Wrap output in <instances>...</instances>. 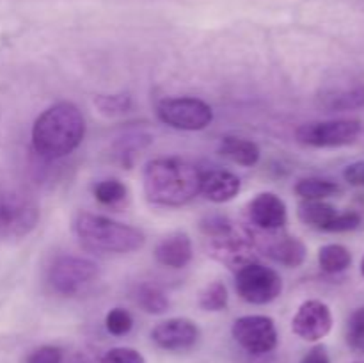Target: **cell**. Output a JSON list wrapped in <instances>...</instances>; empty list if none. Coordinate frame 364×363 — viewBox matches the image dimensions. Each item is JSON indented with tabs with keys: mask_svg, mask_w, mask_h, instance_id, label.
<instances>
[{
	"mask_svg": "<svg viewBox=\"0 0 364 363\" xmlns=\"http://www.w3.org/2000/svg\"><path fill=\"white\" fill-rule=\"evenodd\" d=\"M203 173L180 157H162L146 164L142 173L144 194L160 206H183L201 192Z\"/></svg>",
	"mask_w": 364,
	"mask_h": 363,
	"instance_id": "cell-1",
	"label": "cell"
},
{
	"mask_svg": "<svg viewBox=\"0 0 364 363\" xmlns=\"http://www.w3.org/2000/svg\"><path fill=\"white\" fill-rule=\"evenodd\" d=\"M85 135L82 110L71 102H59L43 110L32 127V146L43 159L55 160L70 155Z\"/></svg>",
	"mask_w": 364,
	"mask_h": 363,
	"instance_id": "cell-2",
	"label": "cell"
},
{
	"mask_svg": "<svg viewBox=\"0 0 364 363\" xmlns=\"http://www.w3.org/2000/svg\"><path fill=\"white\" fill-rule=\"evenodd\" d=\"M73 228L82 244L103 253L137 251L146 242L142 230L100 214L80 212L75 217Z\"/></svg>",
	"mask_w": 364,
	"mask_h": 363,
	"instance_id": "cell-3",
	"label": "cell"
},
{
	"mask_svg": "<svg viewBox=\"0 0 364 363\" xmlns=\"http://www.w3.org/2000/svg\"><path fill=\"white\" fill-rule=\"evenodd\" d=\"M201 231L205 235L208 255L230 269L238 270L247 263L256 262L255 248L249 241V235L237 230L228 217L219 214L206 216L201 221Z\"/></svg>",
	"mask_w": 364,
	"mask_h": 363,
	"instance_id": "cell-4",
	"label": "cell"
},
{
	"mask_svg": "<svg viewBox=\"0 0 364 363\" xmlns=\"http://www.w3.org/2000/svg\"><path fill=\"white\" fill-rule=\"evenodd\" d=\"M156 116L162 123L176 130H205L213 121V110L205 100L194 96H174L164 98L156 105Z\"/></svg>",
	"mask_w": 364,
	"mask_h": 363,
	"instance_id": "cell-5",
	"label": "cell"
},
{
	"mask_svg": "<svg viewBox=\"0 0 364 363\" xmlns=\"http://www.w3.org/2000/svg\"><path fill=\"white\" fill-rule=\"evenodd\" d=\"M235 287L244 301L251 305H269L283 292V278L272 267L251 262L237 270Z\"/></svg>",
	"mask_w": 364,
	"mask_h": 363,
	"instance_id": "cell-6",
	"label": "cell"
},
{
	"mask_svg": "<svg viewBox=\"0 0 364 363\" xmlns=\"http://www.w3.org/2000/svg\"><path fill=\"white\" fill-rule=\"evenodd\" d=\"M361 121L352 117L309 121L295 130V139L301 144L311 148H338V146L352 144L361 135Z\"/></svg>",
	"mask_w": 364,
	"mask_h": 363,
	"instance_id": "cell-7",
	"label": "cell"
},
{
	"mask_svg": "<svg viewBox=\"0 0 364 363\" xmlns=\"http://www.w3.org/2000/svg\"><path fill=\"white\" fill-rule=\"evenodd\" d=\"M100 270L92 260L82 256H60L50 267V285L63 295H77L98 278Z\"/></svg>",
	"mask_w": 364,
	"mask_h": 363,
	"instance_id": "cell-8",
	"label": "cell"
},
{
	"mask_svg": "<svg viewBox=\"0 0 364 363\" xmlns=\"http://www.w3.org/2000/svg\"><path fill=\"white\" fill-rule=\"evenodd\" d=\"M233 338L251 354H267L277 345V327L267 315H245L233 322Z\"/></svg>",
	"mask_w": 364,
	"mask_h": 363,
	"instance_id": "cell-9",
	"label": "cell"
},
{
	"mask_svg": "<svg viewBox=\"0 0 364 363\" xmlns=\"http://www.w3.org/2000/svg\"><path fill=\"white\" fill-rule=\"evenodd\" d=\"M38 221L39 209L34 201L0 192V238L25 237L34 230Z\"/></svg>",
	"mask_w": 364,
	"mask_h": 363,
	"instance_id": "cell-10",
	"label": "cell"
},
{
	"mask_svg": "<svg viewBox=\"0 0 364 363\" xmlns=\"http://www.w3.org/2000/svg\"><path fill=\"white\" fill-rule=\"evenodd\" d=\"M291 330L306 342H318L333 330V313L326 302L309 299L299 306L291 319Z\"/></svg>",
	"mask_w": 364,
	"mask_h": 363,
	"instance_id": "cell-11",
	"label": "cell"
},
{
	"mask_svg": "<svg viewBox=\"0 0 364 363\" xmlns=\"http://www.w3.org/2000/svg\"><path fill=\"white\" fill-rule=\"evenodd\" d=\"M258 244L269 258L290 269L301 267L308 256V248L301 238L281 233V230L263 231V238L258 241Z\"/></svg>",
	"mask_w": 364,
	"mask_h": 363,
	"instance_id": "cell-12",
	"label": "cell"
},
{
	"mask_svg": "<svg viewBox=\"0 0 364 363\" xmlns=\"http://www.w3.org/2000/svg\"><path fill=\"white\" fill-rule=\"evenodd\" d=\"M199 338V327L187 317H174L156 324L151 331V340L166 351H183L192 347Z\"/></svg>",
	"mask_w": 364,
	"mask_h": 363,
	"instance_id": "cell-13",
	"label": "cell"
},
{
	"mask_svg": "<svg viewBox=\"0 0 364 363\" xmlns=\"http://www.w3.org/2000/svg\"><path fill=\"white\" fill-rule=\"evenodd\" d=\"M247 217L262 231L283 230L288 221L287 203L274 192H259L249 201Z\"/></svg>",
	"mask_w": 364,
	"mask_h": 363,
	"instance_id": "cell-14",
	"label": "cell"
},
{
	"mask_svg": "<svg viewBox=\"0 0 364 363\" xmlns=\"http://www.w3.org/2000/svg\"><path fill=\"white\" fill-rule=\"evenodd\" d=\"M192 256H194V248L191 237L185 231L167 235L155 248L156 262L169 269H183L191 263Z\"/></svg>",
	"mask_w": 364,
	"mask_h": 363,
	"instance_id": "cell-15",
	"label": "cell"
},
{
	"mask_svg": "<svg viewBox=\"0 0 364 363\" xmlns=\"http://www.w3.org/2000/svg\"><path fill=\"white\" fill-rule=\"evenodd\" d=\"M240 187V178L231 171L213 169L201 177V194L213 203L231 201L238 196Z\"/></svg>",
	"mask_w": 364,
	"mask_h": 363,
	"instance_id": "cell-16",
	"label": "cell"
},
{
	"mask_svg": "<svg viewBox=\"0 0 364 363\" xmlns=\"http://www.w3.org/2000/svg\"><path fill=\"white\" fill-rule=\"evenodd\" d=\"M219 155L228 159L230 162L238 164V166L252 167L258 164L262 152H259L258 144L251 139L226 135L219 142Z\"/></svg>",
	"mask_w": 364,
	"mask_h": 363,
	"instance_id": "cell-17",
	"label": "cell"
},
{
	"mask_svg": "<svg viewBox=\"0 0 364 363\" xmlns=\"http://www.w3.org/2000/svg\"><path fill=\"white\" fill-rule=\"evenodd\" d=\"M299 219L308 226L316 228V230L327 231V226L333 223L334 217L338 216L336 206L327 203L326 199H302L299 203L297 210Z\"/></svg>",
	"mask_w": 364,
	"mask_h": 363,
	"instance_id": "cell-18",
	"label": "cell"
},
{
	"mask_svg": "<svg viewBox=\"0 0 364 363\" xmlns=\"http://www.w3.org/2000/svg\"><path fill=\"white\" fill-rule=\"evenodd\" d=\"M318 263L327 274L343 273L350 267L352 253L341 244H326L318 251Z\"/></svg>",
	"mask_w": 364,
	"mask_h": 363,
	"instance_id": "cell-19",
	"label": "cell"
},
{
	"mask_svg": "<svg viewBox=\"0 0 364 363\" xmlns=\"http://www.w3.org/2000/svg\"><path fill=\"white\" fill-rule=\"evenodd\" d=\"M338 192H340V185L327 178H301L295 184V194L301 196L302 199H327L331 196H336Z\"/></svg>",
	"mask_w": 364,
	"mask_h": 363,
	"instance_id": "cell-20",
	"label": "cell"
},
{
	"mask_svg": "<svg viewBox=\"0 0 364 363\" xmlns=\"http://www.w3.org/2000/svg\"><path fill=\"white\" fill-rule=\"evenodd\" d=\"M323 105L329 110H352L364 107V88L355 85V88L340 89V91H331L329 95L323 96Z\"/></svg>",
	"mask_w": 364,
	"mask_h": 363,
	"instance_id": "cell-21",
	"label": "cell"
},
{
	"mask_svg": "<svg viewBox=\"0 0 364 363\" xmlns=\"http://www.w3.org/2000/svg\"><path fill=\"white\" fill-rule=\"evenodd\" d=\"M137 302L146 313L160 315L169 308V298L155 285H141L137 288Z\"/></svg>",
	"mask_w": 364,
	"mask_h": 363,
	"instance_id": "cell-22",
	"label": "cell"
},
{
	"mask_svg": "<svg viewBox=\"0 0 364 363\" xmlns=\"http://www.w3.org/2000/svg\"><path fill=\"white\" fill-rule=\"evenodd\" d=\"M228 301H230V295L223 281H212L199 294V306L205 312H223L226 310Z\"/></svg>",
	"mask_w": 364,
	"mask_h": 363,
	"instance_id": "cell-23",
	"label": "cell"
},
{
	"mask_svg": "<svg viewBox=\"0 0 364 363\" xmlns=\"http://www.w3.org/2000/svg\"><path fill=\"white\" fill-rule=\"evenodd\" d=\"M95 198L103 205H116L127 198V185L117 178H107L96 184Z\"/></svg>",
	"mask_w": 364,
	"mask_h": 363,
	"instance_id": "cell-24",
	"label": "cell"
},
{
	"mask_svg": "<svg viewBox=\"0 0 364 363\" xmlns=\"http://www.w3.org/2000/svg\"><path fill=\"white\" fill-rule=\"evenodd\" d=\"M95 105L103 116H121L132 109V98L128 95H98L95 98Z\"/></svg>",
	"mask_w": 364,
	"mask_h": 363,
	"instance_id": "cell-25",
	"label": "cell"
},
{
	"mask_svg": "<svg viewBox=\"0 0 364 363\" xmlns=\"http://www.w3.org/2000/svg\"><path fill=\"white\" fill-rule=\"evenodd\" d=\"M105 327L114 337H124L134 327V319L124 308H112L105 317Z\"/></svg>",
	"mask_w": 364,
	"mask_h": 363,
	"instance_id": "cell-26",
	"label": "cell"
},
{
	"mask_svg": "<svg viewBox=\"0 0 364 363\" xmlns=\"http://www.w3.org/2000/svg\"><path fill=\"white\" fill-rule=\"evenodd\" d=\"M347 342L355 351H364V306L355 310L348 319Z\"/></svg>",
	"mask_w": 364,
	"mask_h": 363,
	"instance_id": "cell-27",
	"label": "cell"
},
{
	"mask_svg": "<svg viewBox=\"0 0 364 363\" xmlns=\"http://www.w3.org/2000/svg\"><path fill=\"white\" fill-rule=\"evenodd\" d=\"M100 363H146V359L132 347H114L102 356Z\"/></svg>",
	"mask_w": 364,
	"mask_h": 363,
	"instance_id": "cell-28",
	"label": "cell"
},
{
	"mask_svg": "<svg viewBox=\"0 0 364 363\" xmlns=\"http://www.w3.org/2000/svg\"><path fill=\"white\" fill-rule=\"evenodd\" d=\"M363 223L361 214L354 212V210H348V212H338V216L334 217L333 223L327 226V231H333V233H341V231H352L358 230Z\"/></svg>",
	"mask_w": 364,
	"mask_h": 363,
	"instance_id": "cell-29",
	"label": "cell"
},
{
	"mask_svg": "<svg viewBox=\"0 0 364 363\" xmlns=\"http://www.w3.org/2000/svg\"><path fill=\"white\" fill-rule=\"evenodd\" d=\"M27 363H63V351L57 345H43L27 356Z\"/></svg>",
	"mask_w": 364,
	"mask_h": 363,
	"instance_id": "cell-30",
	"label": "cell"
},
{
	"mask_svg": "<svg viewBox=\"0 0 364 363\" xmlns=\"http://www.w3.org/2000/svg\"><path fill=\"white\" fill-rule=\"evenodd\" d=\"M343 178L354 187H364V160H355L343 169Z\"/></svg>",
	"mask_w": 364,
	"mask_h": 363,
	"instance_id": "cell-31",
	"label": "cell"
},
{
	"mask_svg": "<svg viewBox=\"0 0 364 363\" xmlns=\"http://www.w3.org/2000/svg\"><path fill=\"white\" fill-rule=\"evenodd\" d=\"M301 363H331L329 352H327V349L323 347V345H315V347L302 358Z\"/></svg>",
	"mask_w": 364,
	"mask_h": 363,
	"instance_id": "cell-32",
	"label": "cell"
},
{
	"mask_svg": "<svg viewBox=\"0 0 364 363\" xmlns=\"http://www.w3.org/2000/svg\"><path fill=\"white\" fill-rule=\"evenodd\" d=\"M361 274H363V278H364V256H363V260H361Z\"/></svg>",
	"mask_w": 364,
	"mask_h": 363,
	"instance_id": "cell-33",
	"label": "cell"
}]
</instances>
